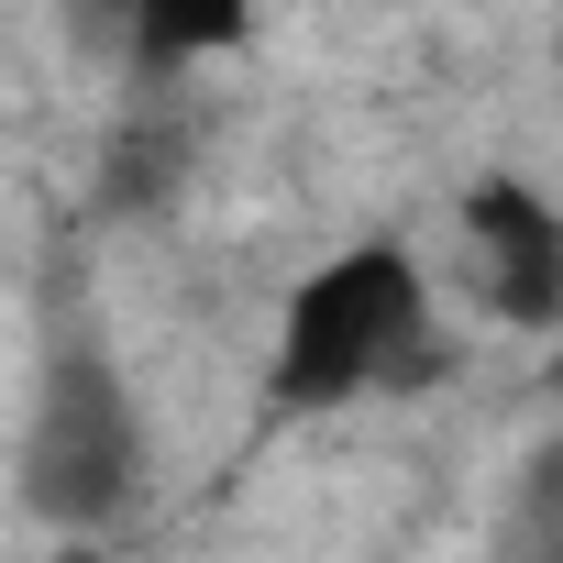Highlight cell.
<instances>
[{
	"label": "cell",
	"mask_w": 563,
	"mask_h": 563,
	"mask_svg": "<svg viewBox=\"0 0 563 563\" xmlns=\"http://www.w3.org/2000/svg\"><path fill=\"white\" fill-rule=\"evenodd\" d=\"M442 365L431 332V276L409 243H343L332 265H310L288 288V321H276V409H343L376 387H409Z\"/></svg>",
	"instance_id": "6da1fadb"
},
{
	"label": "cell",
	"mask_w": 563,
	"mask_h": 563,
	"mask_svg": "<svg viewBox=\"0 0 563 563\" xmlns=\"http://www.w3.org/2000/svg\"><path fill=\"white\" fill-rule=\"evenodd\" d=\"M144 497V409L100 343H67L23 420V508L45 530H111Z\"/></svg>",
	"instance_id": "7a4b0ae2"
},
{
	"label": "cell",
	"mask_w": 563,
	"mask_h": 563,
	"mask_svg": "<svg viewBox=\"0 0 563 563\" xmlns=\"http://www.w3.org/2000/svg\"><path fill=\"white\" fill-rule=\"evenodd\" d=\"M464 254L475 299L508 332H563V210L530 177H475L464 188Z\"/></svg>",
	"instance_id": "3957f363"
},
{
	"label": "cell",
	"mask_w": 563,
	"mask_h": 563,
	"mask_svg": "<svg viewBox=\"0 0 563 563\" xmlns=\"http://www.w3.org/2000/svg\"><path fill=\"white\" fill-rule=\"evenodd\" d=\"M122 23H133L144 67H199L254 34V0H122Z\"/></svg>",
	"instance_id": "277c9868"
},
{
	"label": "cell",
	"mask_w": 563,
	"mask_h": 563,
	"mask_svg": "<svg viewBox=\"0 0 563 563\" xmlns=\"http://www.w3.org/2000/svg\"><path fill=\"white\" fill-rule=\"evenodd\" d=\"M497 530H508L519 552H552V563H563V431L519 464V486H508V519H497Z\"/></svg>",
	"instance_id": "5b68a950"
}]
</instances>
